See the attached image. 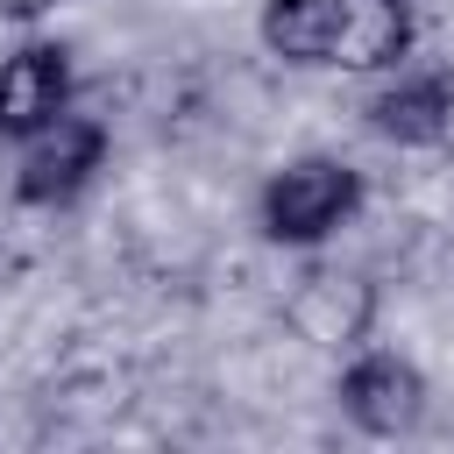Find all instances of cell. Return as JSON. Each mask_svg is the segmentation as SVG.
<instances>
[{
    "label": "cell",
    "mask_w": 454,
    "mask_h": 454,
    "mask_svg": "<svg viewBox=\"0 0 454 454\" xmlns=\"http://www.w3.org/2000/svg\"><path fill=\"white\" fill-rule=\"evenodd\" d=\"M362 213V170L340 156H291L284 170L262 177L255 192V234L277 248H319Z\"/></svg>",
    "instance_id": "6da1fadb"
},
{
    "label": "cell",
    "mask_w": 454,
    "mask_h": 454,
    "mask_svg": "<svg viewBox=\"0 0 454 454\" xmlns=\"http://www.w3.org/2000/svg\"><path fill=\"white\" fill-rule=\"evenodd\" d=\"M106 149H114L106 121H99V114H71V106H64L50 128H35V135L21 142L14 199H21V206H71V199L106 170Z\"/></svg>",
    "instance_id": "7a4b0ae2"
},
{
    "label": "cell",
    "mask_w": 454,
    "mask_h": 454,
    "mask_svg": "<svg viewBox=\"0 0 454 454\" xmlns=\"http://www.w3.org/2000/svg\"><path fill=\"white\" fill-rule=\"evenodd\" d=\"M333 397H340V411H348L362 433H376V440H404V433L426 419V376H419L404 355L369 348V340H362L355 362L340 369Z\"/></svg>",
    "instance_id": "3957f363"
},
{
    "label": "cell",
    "mask_w": 454,
    "mask_h": 454,
    "mask_svg": "<svg viewBox=\"0 0 454 454\" xmlns=\"http://www.w3.org/2000/svg\"><path fill=\"white\" fill-rule=\"evenodd\" d=\"M78 78H71V50L50 35H28L21 50L0 57V142H28L35 128H50L71 106Z\"/></svg>",
    "instance_id": "277c9868"
},
{
    "label": "cell",
    "mask_w": 454,
    "mask_h": 454,
    "mask_svg": "<svg viewBox=\"0 0 454 454\" xmlns=\"http://www.w3.org/2000/svg\"><path fill=\"white\" fill-rule=\"evenodd\" d=\"M284 326L305 340V348H326V355H355L376 326V284L369 277H348V270H312L291 298H284Z\"/></svg>",
    "instance_id": "5b68a950"
},
{
    "label": "cell",
    "mask_w": 454,
    "mask_h": 454,
    "mask_svg": "<svg viewBox=\"0 0 454 454\" xmlns=\"http://www.w3.org/2000/svg\"><path fill=\"white\" fill-rule=\"evenodd\" d=\"M369 128L397 149H433L447 142L454 128V78L447 71H390L376 92H369Z\"/></svg>",
    "instance_id": "8992f818"
},
{
    "label": "cell",
    "mask_w": 454,
    "mask_h": 454,
    "mask_svg": "<svg viewBox=\"0 0 454 454\" xmlns=\"http://www.w3.org/2000/svg\"><path fill=\"white\" fill-rule=\"evenodd\" d=\"M340 28H348V0H262V21H255L262 50L284 64H305V71L333 64Z\"/></svg>",
    "instance_id": "52a82bcc"
},
{
    "label": "cell",
    "mask_w": 454,
    "mask_h": 454,
    "mask_svg": "<svg viewBox=\"0 0 454 454\" xmlns=\"http://www.w3.org/2000/svg\"><path fill=\"white\" fill-rule=\"evenodd\" d=\"M404 57H411V0H348L333 64L340 71H397Z\"/></svg>",
    "instance_id": "ba28073f"
},
{
    "label": "cell",
    "mask_w": 454,
    "mask_h": 454,
    "mask_svg": "<svg viewBox=\"0 0 454 454\" xmlns=\"http://www.w3.org/2000/svg\"><path fill=\"white\" fill-rule=\"evenodd\" d=\"M50 7H57V0H0L7 21H35V14H50Z\"/></svg>",
    "instance_id": "9c48e42d"
}]
</instances>
